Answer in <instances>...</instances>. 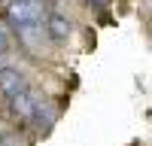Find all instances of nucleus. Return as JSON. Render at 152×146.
<instances>
[{
  "instance_id": "nucleus-8",
  "label": "nucleus",
  "mask_w": 152,
  "mask_h": 146,
  "mask_svg": "<svg viewBox=\"0 0 152 146\" xmlns=\"http://www.w3.org/2000/svg\"><path fill=\"white\" fill-rule=\"evenodd\" d=\"M40 3H43V6H46V9H55V6H58V3H61V0H40Z\"/></svg>"
},
{
  "instance_id": "nucleus-4",
  "label": "nucleus",
  "mask_w": 152,
  "mask_h": 146,
  "mask_svg": "<svg viewBox=\"0 0 152 146\" xmlns=\"http://www.w3.org/2000/svg\"><path fill=\"white\" fill-rule=\"evenodd\" d=\"M43 34H46L55 46H64V43L70 40V34H73V21L64 15V12L49 9V12H46V18H43Z\"/></svg>"
},
{
  "instance_id": "nucleus-10",
  "label": "nucleus",
  "mask_w": 152,
  "mask_h": 146,
  "mask_svg": "<svg viewBox=\"0 0 152 146\" xmlns=\"http://www.w3.org/2000/svg\"><path fill=\"white\" fill-rule=\"evenodd\" d=\"M0 97H3V94H0Z\"/></svg>"
},
{
  "instance_id": "nucleus-7",
  "label": "nucleus",
  "mask_w": 152,
  "mask_h": 146,
  "mask_svg": "<svg viewBox=\"0 0 152 146\" xmlns=\"http://www.w3.org/2000/svg\"><path fill=\"white\" fill-rule=\"evenodd\" d=\"M0 146H21V143L12 137V134H6V137H0Z\"/></svg>"
},
{
  "instance_id": "nucleus-5",
  "label": "nucleus",
  "mask_w": 152,
  "mask_h": 146,
  "mask_svg": "<svg viewBox=\"0 0 152 146\" xmlns=\"http://www.w3.org/2000/svg\"><path fill=\"white\" fill-rule=\"evenodd\" d=\"M21 88H28V76H24L18 67H0V94L12 97Z\"/></svg>"
},
{
  "instance_id": "nucleus-2",
  "label": "nucleus",
  "mask_w": 152,
  "mask_h": 146,
  "mask_svg": "<svg viewBox=\"0 0 152 146\" xmlns=\"http://www.w3.org/2000/svg\"><path fill=\"white\" fill-rule=\"evenodd\" d=\"M40 91L37 88H21L18 94H12V97H6V110H9V116L15 119V122H24L28 125V119H31V113H34V107H37V101H40Z\"/></svg>"
},
{
  "instance_id": "nucleus-1",
  "label": "nucleus",
  "mask_w": 152,
  "mask_h": 146,
  "mask_svg": "<svg viewBox=\"0 0 152 146\" xmlns=\"http://www.w3.org/2000/svg\"><path fill=\"white\" fill-rule=\"evenodd\" d=\"M46 6L40 0H6L3 3V15L6 21L15 28V34H28V31H40L43 18H46Z\"/></svg>"
},
{
  "instance_id": "nucleus-3",
  "label": "nucleus",
  "mask_w": 152,
  "mask_h": 146,
  "mask_svg": "<svg viewBox=\"0 0 152 146\" xmlns=\"http://www.w3.org/2000/svg\"><path fill=\"white\" fill-rule=\"evenodd\" d=\"M55 119H58V107L43 94L40 101H37V107H34V113H31V119H28V125L37 131V137H46V134L55 128Z\"/></svg>"
},
{
  "instance_id": "nucleus-9",
  "label": "nucleus",
  "mask_w": 152,
  "mask_h": 146,
  "mask_svg": "<svg viewBox=\"0 0 152 146\" xmlns=\"http://www.w3.org/2000/svg\"><path fill=\"white\" fill-rule=\"evenodd\" d=\"M0 101H3V97H0Z\"/></svg>"
},
{
  "instance_id": "nucleus-6",
  "label": "nucleus",
  "mask_w": 152,
  "mask_h": 146,
  "mask_svg": "<svg viewBox=\"0 0 152 146\" xmlns=\"http://www.w3.org/2000/svg\"><path fill=\"white\" fill-rule=\"evenodd\" d=\"M12 49V40H9V31L3 28V24H0V58H3L6 52Z\"/></svg>"
}]
</instances>
